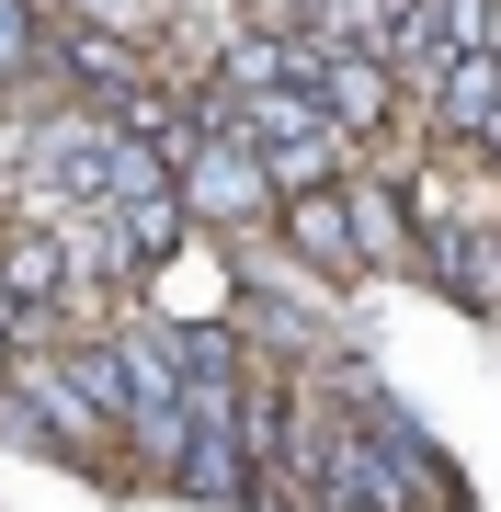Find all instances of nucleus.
Segmentation results:
<instances>
[{
  "label": "nucleus",
  "instance_id": "1",
  "mask_svg": "<svg viewBox=\"0 0 501 512\" xmlns=\"http://www.w3.org/2000/svg\"><path fill=\"white\" fill-rule=\"evenodd\" d=\"M240 148L274 171L285 205H297V194H331L342 171H353V137L331 126V103H319V92H262V103H240Z\"/></svg>",
  "mask_w": 501,
  "mask_h": 512
},
{
  "label": "nucleus",
  "instance_id": "2",
  "mask_svg": "<svg viewBox=\"0 0 501 512\" xmlns=\"http://www.w3.org/2000/svg\"><path fill=\"white\" fill-rule=\"evenodd\" d=\"M183 217H194V239H262L285 217V194H274V171H262L240 137H205L183 160Z\"/></svg>",
  "mask_w": 501,
  "mask_h": 512
},
{
  "label": "nucleus",
  "instance_id": "3",
  "mask_svg": "<svg viewBox=\"0 0 501 512\" xmlns=\"http://www.w3.org/2000/svg\"><path fill=\"white\" fill-rule=\"evenodd\" d=\"M342 205H353V262H365V274H388V262H422V228H410L399 171H342Z\"/></svg>",
  "mask_w": 501,
  "mask_h": 512
},
{
  "label": "nucleus",
  "instance_id": "4",
  "mask_svg": "<svg viewBox=\"0 0 501 512\" xmlns=\"http://www.w3.org/2000/svg\"><path fill=\"white\" fill-rule=\"evenodd\" d=\"M319 103H331V126L353 137V148H365V137H388L399 126V69H388V57H319Z\"/></svg>",
  "mask_w": 501,
  "mask_h": 512
},
{
  "label": "nucleus",
  "instance_id": "5",
  "mask_svg": "<svg viewBox=\"0 0 501 512\" xmlns=\"http://www.w3.org/2000/svg\"><path fill=\"white\" fill-rule=\"evenodd\" d=\"M274 239L308 262L319 285H353V274H365V262H353V205H342V183H331V194H297V205L274 217Z\"/></svg>",
  "mask_w": 501,
  "mask_h": 512
},
{
  "label": "nucleus",
  "instance_id": "6",
  "mask_svg": "<svg viewBox=\"0 0 501 512\" xmlns=\"http://www.w3.org/2000/svg\"><path fill=\"white\" fill-rule=\"evenodd\" d=\"M490 57H501V0H490Z\"/></svg>",
  "mask_w": 501,
  "mask_h": 512
}]
</instances>
